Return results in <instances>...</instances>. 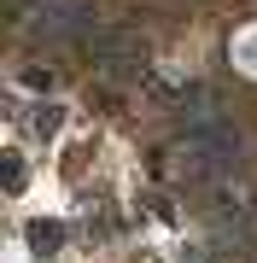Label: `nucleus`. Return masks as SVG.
Instances as JSON below:
<instances>
[{
	"mask_svg": "<svg viewBox=\"0 0 257 263\" xmlns=\"http://www.w3.org/2000/svg\"><path fill=\"white\" fill-rule=\"evenodd\" d=\"M35 129H41V135H53V129H58V111H53V105H41V117H35Z\"/></svg>",
	"mask_w": 257,
	"mask_h": 263,
	"instance_id": "f257e3e1",
	"label": "nucleus"
}]
</instances>
